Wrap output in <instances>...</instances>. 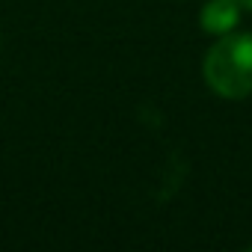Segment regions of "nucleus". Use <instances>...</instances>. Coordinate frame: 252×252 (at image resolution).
<instances>
[{
	"label": "nucleus",
	"instance_id": "obj_1",
	"mask_svg": "<svg viewBox=\"0 0 252 252\" xmlns=\"http://www.w3.org/2000/svg\"><path fill=\"white\" fill-rule=\"evenodd\" d=\"M205 80L222 98L252 95V36H222L205 57Z\"/></svg>",
	"mask_w": 252,
	"mask_h": 252
},
{
	"label": "nucleus",
	"instance_id": "obj_2",
	"mask_svg": "<svg viewBox=\"0 0 252 252\" xmlns=\"http://www.w3.org/2000/svg\"><path fill=\"white\" fill-rule=\"evenodd\" d=\"M240 9L243 6L237 3V0H211V3L202 9V27L208 33H214V36H225L237 24Z\"/></svg>",
	"mask_w": 252,
	"mask_h": 252
},
{
	"label": "nucleus",
	"instance_id": "obj_3",
	"mask_svg": "<svg viewBox=\"0 0 252 252\" xmlns=\"http://www.w3.org/2000/svg\"><path fill=\"white\" fill-rule=\"evenodd\" d=\"M237 3H240L243 9H252V0H237Z\"/></svg>",
	"mask_w": 252,
	"mask_h": 252
}]
</instances>
